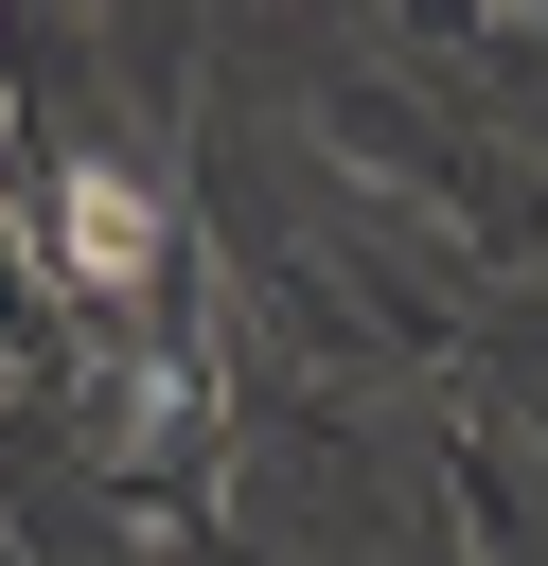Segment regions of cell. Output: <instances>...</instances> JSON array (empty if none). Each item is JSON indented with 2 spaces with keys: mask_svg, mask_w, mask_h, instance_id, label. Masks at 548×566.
<instances>
[{
  "mask_svg": "<svg viewBox=\"0 0 548 566\" xmlns=\"http://www.w3.org/2000/svg\"><path fill=\"white\" fill-rule=\"evenodd\" d=\"M53 265H71L88 301H141V283H159V195H141L124 159H71V177H53Z\"/></svg>",
  "mask_w": 548,
  "mask_h": 566,
  "instance_id": "6da1fadb",
  "label": "cell"
}]
</instances>
